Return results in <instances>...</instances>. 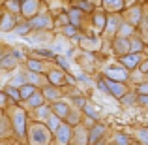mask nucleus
Wrapping results in <instances>:
<instances>
[{"mask_svg":"<svg viewBox=\"0 0 148 145\" xmlns=\"http://www.w3.org/2000/svg\"><path fill=\"white\" fill-rule=\"evenodd\" d=\"M28 66L34 68V70H40V64H38V62H28Z\"/></svg>","mask_w":148,"mask_h":145,"instance_id":"7ed1b4c3","label":"nucleus"},{"mask_svg":"<svg viewBox=\"0 0 148 145\" xmlns=\"http://www.w3.org/2000/svg\"><path fill=\"white\" fill-rule=\"evenodd\" d=\"M56 111L58 113H68V108L66 105H56Z\"/></svg>","mask_w":148,"mask_h":145,"instance_id":"f03ea898","label":"nucleus"},{"mask_svg":"<svg viewBox=\"0 0 148 145\" xmlns=\"http://www.w3.org/2000/svg\"><path fill=\"white\" fill-rule=\"evenodd\" d=\"M94 130H96V132H94V136H92V139H90V143H94V142H96V139H98V138H99V134H101V132H103V130H101V128H99V126H98V128H94Z\"/></svg>","mask_w":148,"mask_h":145,"instance_id":"f257e3e1","label":"nucleus"},{"mask_svg":"<svg viewBox=\"0 0 148 145\" xmlns=\"http://www.w3.org/2000/svg\"><path fill=\"white\" fill-rule=\"evenodd\" d=\"M30 92H32V87H30V89H28V87H26V89H25V91H23V94H25V96H28V94H30Z\"/></svg>","mask_w":148,"mask_h":145,"instance_id":"20e7f679","label":"nucleus"},{"mask_svg":"<svg viewBox=\"0 0 148 145\" xmlns=\"http://www.w3.org/2000/svg\"><path fill=\"white\" fill-rule=\"evenodd\" d=\"M141 100H143V102H145V104H148V98H146V96H143V98H141Z\"/></svg>","mask_w":148,"mask_h":145,"instance_id":"39448f33","label":"nucleus"}]
</instances>
